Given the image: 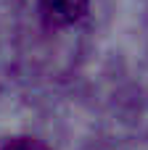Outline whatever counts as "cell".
<instances>
[{
    "label": "cell",
    "mask_w": 148,
    "mask_h": 150,
    "mask_svg": "<svg viewBox=\"0 0 148 150\" xmlns=\"http://www.w3.org/2000/svg\"><path fill=\"white\" fill-rule=\"evenodd\" d=\"M0 150H50V148L45 142L34 140V137H13V140H8Z\"/></svg>",
    "instance_id": "cell-2"
},
{
    "label": "cell",
    "mask_w": 148,
    "mask_h": 150,
    "mask_svg": "<svg viewBox=\"0 0 148 150\" xmlns=\"http://www.w3.org/2000/svg\"><path fill=\"white\" fill-rule=\"evenodd\" d=\"M87 13V0H40V16L50 29L74 26Z\"/></svg>",
    "instance_id": "cell-1"
}]
</instances>
